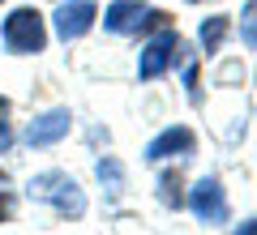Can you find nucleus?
<instances>
[{"instance_id":"f257e3e1","label":"nucleus","mask_w":257,"mask_h":235,"mask_svg":"<svg viewBox=\"0 0 257 235\" xmlns=\"http://www.w3.org/2000/svg\"><path fill=\"white\" fill-rule=\"evenodd\" d=\"M26 192L35 201H47V205L56 209V214H64V218H82L86 214V192H82V184L73 180V175H64V171H43V175H35V180L26 184Z\"/></svg>"},{"instance_id":"f03ea898","label":"nucleus","mask_w":257,"mask_h":235,"mask_svg":"<svg viewBox=\"0 0 257 235\" xmlns=\"http://www.w3.org/2000/svg\"><path fill=\"white\" fill-rule=\"evenodd\" d=\"M0 39H5V47H9L13 56H35V52H43V47H47L43 13L30 9V5L13 9L9 18H5V26H0Z\"/></svg>"},{"instance_id":"7ed1b4c3","label":"nucleus","mask_w":257,"mask_h":235,"mask_svg":"<svg viewBox=\"0 0 257 235\" xmlns=\"http://www.w3.org/2000/svg\"><path fill=\"white\" fill-rule=\"evenodd\" d=\"M167 13L159 9H146L142 0H116L107 13H103V26L111 30V35H146V30L163 26Z\"/></svg>"},{"instance_id":"20e7f679","label":"nucleus","mask_w":257,"mask_h":235,"mask_svg":"<svg viewBox=\"0 0 257 235\" xmlns=\"http://www.w3.org/2000/svg\"><path fill=\"white\" fill-rule=\"evenodd\" d=\"M176 56H180V35H176L172 26H159V35L150 39L146 52L138 56V77H142V82H155V77H163V73L176 64Z\"/></svg>"},{"instance_id":"39448f33","label":"nucleus","mask_w":257,"mask_h":235,"mask_svg":"<svg viewBox=\"0 0 257 235\" xmlns=\"http://www.w3.org/2000/svg\"><path fill=\"white\" fill-rule=\"evenodd\" d=\"M189 209L197 214V222H210V226L227 222V192H223V184L214 175H202L189 192Z\"/></svg>"},{"instance_id":"423d86ee","label":"nucleus","mask_w":257,"mask_h":235,"mask_svg":"<svg viewBox=\"0 0 257 235\" xmlns=\"http://www.w3.org/2000/svg\"><path fill=\"white\" fill-rule=\"evenodd\" d=\"M94 18H99V9H94L90 0H69V5L56 9L52 26H56V35H60L64 43H73V39H82L86 30L94 26Z\"/></svg>"},{"instance_id":"0eeeda50","label":"nucleus","mask_w":257,"mask_h":235,"mask_svg":"<svg viewBox=\"0 0 257 235\" xmlns=\"http://www.w3.org/2000/svg\"><path fill=\"white\" fill-rule=\"evenodd\" d=\"M69 128H73L69 107H52V111H43V116L30 120V128H26V145H56L64 133H69Z\"/></svg>"},{"instance_id":"6e6552de","label":"nucleus","mask_w":257,"mask_h":235,"mask_svg":"<svg viewBox=\"0 0 257 235\" xmlns=\"http://www.w3.org/2000/svg\"><path fill=\"white\" fill-rule=\"evenodd\" d=\"M193 145H197L193 128L176 124V128H163L159 137H150V145H146V158H150V163H163V158H172V154H193Z\"/></svg>"},{"instance_id":"1a4fd4ad","label":"nucleus","mask_w":257,"mask_h":235,"mask_svg":"<svg viewBox=\"0 0 257 235\" xmlns=\"http://www.w3.org/2000/svg\"><path fill=\"white\" fill-rule=\"evenodd\" d=\"M227 30H231V22L223 18V13L206 18V22H202V30H197V39H202V52H206V56H214V52L223 47V39H227Z\"/></svg>"},{"instance_id":"9d476101","label":"nucleus","mask_w":257,"mask_h":235,"mask_svg":"<svg viewBox=\"0 0 257 235\" xmlns=\"http://www.w3.org/2000/svg\"><path fill=\"white\" fill-rule=\"evenodd\" d=\"M159 197H163V205H172V209L184 205V197H180V175H176V171H167L163 180H159Z\"/></svg>"},{"instance_id":"9b49d317","label":"nucleus","mask_w":257,"mask_h":235,"mask_svg":"<svg viewBox=\"0 0 257 235\" xmlns=\"http://www.w3.org/2000/svg\"><path fill=\"white\" fill-rule=\"evenodd\" d=\"M240 39H244L248 47H257V0H248V5H244V22H240Z\"/></svg>"},{"instance_id":"f8f14e48","label":"nucleus","mask_w":257,"mask_h":235,"mask_svg":"<svg viewBox=\"0 0 257 235\" xmlns=\"http://www.w3.org/2000/svg\"><path fill=\"white\" fill-rule=\"evenodd\" d=\"M5 116H9V103L0 99V154L9 150V141H13V133H9V120H5Z\"/></svg>"},{"instance_id":"ddd939ff","label":"nucleus","mask_w":257,"mask_h":235,"mask_svg":"<svg viewBox=\"0 0 257 235\" xmlns=\"http://www.w3.org/2000/svg\"><path fill=\"white\" fill-rule=\"evenodd\" d=\"M236 235H257V218H248V222L236 226Z\"/></svg>"},{"instance_id":"4468645a","label":"nucleus","mask_w":257,"mask_h":235,"mask_svg":"<svg viewBox=\"0 0 257 235\" xmlns=\"http://www.w3.org/2000/svg\"><path fill=\"white\" fill-rule=\"evenodd\" d=\"M5 218H9V197L0 192V222H5Z\"/></svg>"}]
</instances>
